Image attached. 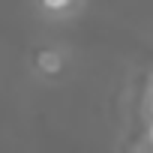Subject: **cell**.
<instances>
[{
	"mask_svg": "<svg viewBox=\"0 0 153 153\" xmlns=\"http://www.w3.org/2000/svg\"><path fill=\"white\" fill-rule=\"evenodd\" d=\"M39 69L42 72H57L60 69V54L57 51H42L39 54Z\"/></svg>",
	"mask_w": 153,
	"mask_h": 153,
	"instance_id": "cell-1",
	"label": "cell"
},
{
	"mask_svg": "<svg viewBox=\"0 0 153 153\" xmlns=\"http://www.w3.org/2000/svg\"><path fill=\"white\" fill-rule=\"evenodd\" d=\"M69 3H72V0H42L45 9H66Z\"/></svg>",
	"mask_w": 153,
	"mask_h": 153,
	"instance_id": "cell-2",
	"label": "cell"
},
{
	"mask_svg": "<svg viewBox=\"0 0 153 153\" xmlns=\"http://www.w3.org/2000/svg\"><path fill=\"white\" fill-rule=\"evenodd\" d=\"M150 141H153V126H150Z\"/></svg>",
	"mask_w": 153,
	"mask_h": 153,
	"instance_id": "cell-3",
	"label": "cell"
}]
</instances>
